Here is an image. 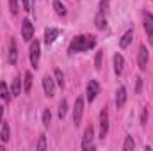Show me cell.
I'll list each match as a JSON object with an SVG mask.
<instances>
[{
    "mask_svg": "<svg viewBox=\"0 0 153 151\" xmlns=\"http://www.w3.org/2000/svg\"><path fill=\"white\" fill-rule=\"evenodd\" d=\"M13 94H9V87L5 85V82H0V100H5L9 101Z\"/></svg>",
    "mask_w": 153,
    "mask_h": 151,
    "instance_id": "2e32d148",
    "label": "cell"
},
{
    "mask_svg": "<svg viewBox=\"0 0 153 151\" xmlns=\"http://www.w3.org/2000/svg\"><path fill=\"white\" fill-rule=\"evenodd\" d=\"M96 44V39L93 36H76L71 44H70V52L76 53V52H85V50H91L93 46Z\"/></svg>",
    "mask_w": 153,
    "mask_h": 151,
    "instance_id": "6da1fadb",
    "label": "cell"
},
{
    "mask_svg": "<svg viewBox=\"0 0 153 151\" xmlns=\"http://www.w3.org/2000/svg\"><path fill=\"white\" fill-rule=\"evenodd\" d=\"M57 36H59V30H57V29H52V27L46 29V30H45V43H46V44H52V43L57 39Z\"/></svg>",
    "mask_w": 153,
    "mask_h": 151,
    "instance_id": "4fadbf2b",
    "label": "cell"
},
{
    "mask_svg": "<svg viewBox=\"0 0 153 151\" xmlns=\"http://www.w3.org/2000/svg\"><path fill=\"white\" fill-rule=\"evenodd\" d=\"M98 93H100V85H98V82L96 80H91L89 84H87V100L89 101H94V98L98 96Z\"/></svg>",
    "mask_w": 153,
    "mask_h": 151,
    "instance_id": "ba28073f",
    "label": "cell"
},
{
    "mask_svg": "<svg viewBox=\"0 0 153 151\" xmlns=\"http://www.w3.org/2000/svg\"><path fill=\"white\" fill-rule=\"evenodd\" d=\"M102 57H103V50H98V52H96V57H94V66H96V70L102 68Z\"/></svg>",
    "mask_w": 153,
    "mask_h": 151,
    "instance_id": "cb8c5ba5",
    "label": "cell"
},
{
    "mask_svg": "<svg viewBox=\"0 0 153 151\" xmlns=\"http://www.w3.org/2000/svg\"><path fill=\"white\" fill-rule=\"evenodd\" d=\"M50 121H52L50 109H45V112H43V124H45V126H48V124H50Z\"/></svg>",
    "mask_w": 153,
    "mask_h": 151,
    "instance_id": "484cf974",
    "label": "cell"
},
{
    "mask_svg": "<svg viewBox=\"0 0 153 151\" xmlns=\"http://www.w3.org/2000/svg\"><path fill=\"white\" fill-rule=\"evenodd\" d=\"M53 9H55V13H57L59 16H64V14H66V7H64V4L59 2V0L53 2Z\"/></svg>",
    "mask_w": 153,
    "mask_h": 151,
    "instance_id": "ffe728a7",
    "label": "cell"
},
{
    "mask_svg": "<svg viewBox=\"0 0 153 151\" xmlns=\"http://www.w3.org/2000/svg\"><path fill=\"white\" fill-rule=\"evenodd\" d=\"M18 61V50H16V43L11 41L9 43V53H7V62L9 64H16Z\"/></svg>",
    "mask_w": 153,
    "mask_h": 151,
    "instance_id": "30bf717a",
    "label": "cell"
},
{
    "mask_svg": "<svg viewBox=\"0 0 153 151\" xmlns=\"http://www.w3.org/2000/svg\"><path fill=\"white\" fill-rule=\"evenodd\" d=\"M39 53H41V46H39L38 41L34 39V43L30 44V55H29L32 68H38V64H39Z\"/></svg>",
    "mask_w": 153,
    "mask_h": 151,
    "instance_id": "5b68a950",
    "label": "cell"
},
{
    "mask_svg": "<svg viewBox=\"0 0 153 151\" xmlns=\"http://www.w3.org/2000/svg\"><path fill=\"white\" fill-rule=\"evenodd\" d=\"M144 30H146V34L152 38L153 36V14L152 13H144Z\"/></svg>",
    "mask_w": 153,
    "mask_h": 151,
    "instance_id": "7c38bea8",
    "label": "cell"
},
{
    "mask_svg": "<svg viewBox=\"0 0 153 151\" xmlns=\"http://www.w3.org/2000/svg\"><path fill=\"white\" fill-rule=\"evenodd\" d=\"M94 23H96V29H105V25H107V20H105V16H103V13H98V16L94 18Z\"/></svg>",
    "mask_w": 153,
    "mask_h": 151,
    "instance_id": "ac0fdd59",
    "label": "cell"
},
{
    "mask_svg": "<svg viewBox=\"0 0 153 151\" xmlns=\"http://www.w3.org/2000/svg\"><path fill=\"white\" fill-rule=\"evenodd\" d=\"M2 115H4V107H0V126H2Z\"/></svg>",
    "mask_w": 153,
    "mask_h": 151,
    "instance_id": "d6a6232c",
    "label": "cell"
},
{
    "mask_svg": "<svg viewBox=\"0 0 153 151\" xmlns=\"http://www.w3.org/2000/svg\"><path fill=\"white\" fill-rule=\"evenodd\" d=\"M125 101H126V89L121 85V87L117 89V93H116V107L121 109V107L125 105Z\"/></svg>",
    "mask_w": 153,
    "mask_h": 151,
    "instance_id": "8fae6325",
    "label": "cell"
},
{
    "mask_svg": "<svg viewBox=\"0 0 153 151\" xmlns=\"http://www.w3.org/2000/svg\"><path fill=\"white\" fill-rule=\"evenodd\" d=\"M137 62H139V68H141V70H146V66H148V50H146L144 44L139 46V57H137Z\"/></svg>",
    "mask_w": 153,
    "mask_h": 151,
    "instance_id": "9c48e42d",
    "label": "cell"
},
{
    "mask_svg": "<svg viewBox=\"0 0 153 151\" xmlns=\"http://www.w3.org/2000/svg\"><path fill=\"white\" fill-rule=\"evenodd\" d=\"M9 7H11V13H13V14H18V11H20L18 0H9Z\"/></svg>",
    "mask_w": 153,
    "mask_h": 151,
    "instance_id": "4316f807",
    "label": "cell"
},
{
    "mask_svg": "<svg viewBox=\"0 0 153 151\" xmlns=\"http://www.w3.org/2000/svg\"><path fill=\"white\" fill-rule=\"evenodd\" d=\"M39 151H43V150H46V135H41L39 137V142H38V146H36Z\"/></svg>",
    "mask_w": 153,
    "mask_h": 151,
    "instance_id": "83f0119b",
    "label": "cell"
},
{
    "mask_svg": "<svg viewBox=\"0 0 153 151\" xmlns=\"http://www.w3.org/2000/svg\"><path fill=\"white\" fill-rule=\"evenodd\" d=\"M23 78H25V82H23V84H25V91L29 93L30 87H32V73H30V71H25V76H23Z\"/></svg>",
    "mask_w": 153,
    "mask_h": 151,
    "instance_id": "7402d4cb",
    "label": "cell"
},
{
    "mask_svg": "<svg viewBox=\"0 0 153 151\" xmlns=\"http://www.w3.org/2000/svg\"><path fill=\"white\" fill-rule=\"evenodd\" d=\"M93 139H94V130H93V126H87V128H85V132H84V139H82V150H84V151L94 150Z\"/></svg>",
    "mask_w": 153,
    "mask_h": 151,
    "instance_id": "7a4b0ae2",
    "label": "cell"
},
{
    "mask_svg": "<svg viewBox=\"0 0 153 151\" xmlns=\"http://www.w3.org/2000/svg\"><path fill=\"white\" fill-rule=\"evenodd\" d=\"M0 139H2V142H7V141H9V124H7V123H5V124H2Z\"/></svg>",
    "mask_w": 153,
    "mask_h": 151,
    "instance_id": "44dd1931",
    "label": "cell"
},
{
    "mask_svg": "<svg viewBox=\"0 0 153 151\" xmlns=\"http://www.w3.org/2000/svg\"><path fill=\"white\" fill-rule=\"evenodd\" d=\"M43 91H45L46 96L52 98V96L55 94V80L50 78V76H45V78H43Z\"/></svg>",
    "mask_w": 153,
    "mask_h": 151,
    "instance_id": "52a82bcc",
    "label": "cell"
},
{
    "mask_svg": "<svg viewBox=\"0 0 153 151\" xmlns=\"http://www.w3.org/2000/svg\"><path fill=\"white\" fill-rule=\"evenodd\" d=\"M107 132H109V110L105 107L100 112V139H105Z\"/></svg>",
    "mask_w": 153,
    "mask_h": 151,
    "instance_id": "3957f363",
    "label": "cell"
},
{
    "mask_svg": "<svg viewBox=\"0 0 153 151\" xmlns=\"http://www.w3.org/2000/svg\"><path fill=\"white\" fill-rule=\"evenodd\" d=\"M132 39H134V30H126V32L123 34V38L119 39V46H121V48H126V46L132 43Z\"/></svg>",
    "mask_w": 153,
    "mask_h": 151,
    "instance_id": "9a60e30c",
    "label": "cell"
},
{
    "mask_svg": "<svg viewBox=\"0 0 153 151\" xmlns=\"http://www.w3.org/2000/svg\"><path fill=\"white\" fill-rule=\"evenodd\" d=\"M135 148V142H134V139L130 137V135H126L125 137V142H123V151H130Z\"/></svg>",
    "mask_w": 153,
    "mask_h": 151,
    "instance_id": "d6986e66",
    "label": "cell"
},
{
    "mask_svg": "<svg viewBox=\"0 0 153 151\" xmlns=\"http://www.w3.org/2000/svg\"><path fill=\"white\" fill-rule=\"evenodd\" d=\"M20 93H22V80L14 78L13 80V87H11V94L13 96H20Z\"/></svg>",
    "mask_w": 153,
    "mask_h": 151,
    "instance_id": "e0dca14e",
    "label": "cell"
},
{
    "mask_svg": "<svg viewBox=\"0 0 153 151\" xmlns=\"http://www.w3.org/2000/svg\"><path fill=\"white\" fill-rule=\"evenodd\" d=\"M53 75H55V82L62 87V85H64V76H62V71H61V70H55V71H53Z\"/></svg>",
    "mask_w": 153,
    "mask_h": 151,
    "instance_id": "d4e9b609",
    "label": "cell"
},
{
    "mask_svg": "<svg viewBox=\"0 0 153 151\" xmlns=\"http://www.w3.org/2000/svg\"><path fill=\"white\" fill-rule=\"evenodd\" d=\"M66 112H68V101H66V100H62V101H61V105H59V117H61V119H64Z\"/></svg>",
    "mask_w": 153,
    "mask_h": 151,
    "instance_id": "603a6c76",
    "label": "cell"
},
{
    "mask_svg": "<svg viewBox=\"0 0 153 151\" xmlns=\"http://www.w3.org/2000/svg\"><path fill=\"white\" fill-rule=\"evenodd\" d=\"M146 121H148V110H144L141 115V124H146Z\"/></svg>",
    "mask_w": 153,
    "mask_h": 151,
    "instance_id": "4dcf8cb0",
    "label": "cell"
},
{
    "mask_svg": "<svg viewBox=\"0 0 153 151\" xmlns=\"http://www.w3.org/2000/svg\"><path fill=\"white\" fill-rule=\"evenodd\" d=\"M123 66H125V59L121 53H116L114 55V71L116 75H121L123 73Z\"/></svg>",
    "mask_w": 153,
    "mask_h": 151,
    "instance_id": "5bb4252c",
    "label": "cell"
},
{
    "mask_svg": "<svg viewBox=\"0 0 153 151\" xmlns=\"http://www.w3.org/2000/svg\"><path fill=\"white\" fill-rule=\"evenodd\" d=\"M82 114H84V100H82V98H76L75 109H73V123H75V126L80 124V121H82Z\"/></svg>",
    "mask_w": 153,
    "mask_h": 151,
    "instance_id": "8992f818",
    "label": "cell"
},
{
    "mask_svg": "<svg viewBox=\"0 0 153 151\" xmlns=\"http://www.w3.org/2000/svg\"><path fill=\"white\" fill-rule=\"evenodd\" d=\"M22 38H23V41H30V39L34 38V25L27 18L22 23Z\"/></svg>",
    "mask_w": 153,
    "mask_h": 151,
    "instance_id": "277c9868",
    "label": "cell"
},
{
    "mask_svg": "<svg viewBox=\"0 0 153 151\" xmlns=\"http://www.w3.org/2000/svg\"><path fill=\"white\" fill-rule=\"evenodd\" d=\"M22 4H23V9L25 11H32L30 9V0H22Z\"/></svg>",
    "mask_w": 153,
    "mask_h": 151,
    "instance_id": "f546056e",
    "label": "cell"
},
{
    "mask_svg": "<svg viewBox=\"0 0 153 151\" xmlns=\"http://www.w3.org/2000/svg\"><path fill=\"white\" fill-rule=\"evenodd\" d=\"M141 87H143V78H137V87H135V91L141 93Z\"/></svg>",
    "mask_w": 153,
    "mask_h": 151,
    "instance_id": "1f68e13d",
    "label": "cell"
},
{
    "mask_svg": "<svg viewBox=\"0 0 153 151\" xmlns=\"http://www.w3.org/2000/svg\"><path fill=\"white\" fill-rule=\"evenodd\" d=\"M107 7H109V0H102L100 2V13H105Z\"/></svg>",
    "mask_w": 153,
    "mask_h": 151,
    "instance_id": "f1b7e54d",
    "label": "cell"
}]
</instances>
